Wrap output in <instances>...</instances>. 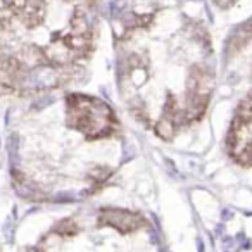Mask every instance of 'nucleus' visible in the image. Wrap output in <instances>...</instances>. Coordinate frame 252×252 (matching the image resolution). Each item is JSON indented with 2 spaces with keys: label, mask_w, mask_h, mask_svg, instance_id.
<instances>
[{
  "label": "nucleus",
  "mask_w": 252,
  "mask_h": 252,
  "mask_svg": "<svg viewBox=\"0 0 252 252\" xmlns=\"http://www.w3.org/2000/svg\"><path fill=\"white\" fill-rule=\"evenodd\" d=\"M66 109L67 125L80 131L87 140L111 137L118 126L112 109L100 98L83 94L67 95Z\"/></svg>",
  "instance_id": "obj_1"
},
{
  "label": "nucleus",
  "mask_w": 252,
  "mask_h": 252,
  "mask_svg": "<svg viewBox=\"0 0 252 252\" xmlns=\"http://www.w3.org/2000/svg\"><path fill=\"white\" fill-rule=\"evenodd\" d=\"M98 226H111L118 230L119 233H133L140 230L145 224V220L138 213L126 209H112V207H104L97 218Z\"/></svg>",
  "instance_id": "obj_2"
},
{
  "label": "nucleus",
  "mask_w": 252,
  "mask_h": 252,
  "mask_svg": "<svg viewBox=\"0 0 252 252\" xmlns=\"http://www.w3.org/2000/svg\"><path fill=\"white\" fill-rule=\"evenodd\" d=\"M45 0H7V11L25 28L33 30L45 19Z\"/></svg>",
  "instance_id": "obj_3"
},
{
  "label": "nucleus",
  "mask_w": 252,
  "mask_h": 252,
  "mask_svg": "<svg viewBox=\"0 0 252 252\" xmlns=\"http://www.w3.org/2000/svg\"><path fill=\"white\" fill-rule=\"evenodd\" d=\"M66 2H87L88 5H94L95 0H66Z\"/></svg>",
  "instance_id": "obj_4"
},
{
  "label": "nucleus",
  "mask_w": 252,
  "mask_h": 252,
  "mask_svg": "<svg viewBox=\"0 0 252 252\" xmlns=\"http://www.w3.org/2000/svg\"><path fill=\"white\" fill-rule=\"evenodd\" d=\"M28 252H40V251H36V249H30Z\"/></svg>",
  "instance_id": "obj_5"
}]
</instances>
